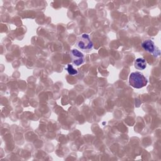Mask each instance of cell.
Masks as SVG:
<instances>
[{
  "label": "cell",
  "instance_id": "4",
  "mask_svg": "<svg viewBox=\"0 0 161 161\" xmlns=\"http://www.w3.org/2000/svg\"><path fill=\"white\" fill-rule=\"evenodd\" d=\"M71 55L72 58L73 63L79 66L81 65L84 62V55L80 52H79L77 49H73L71 51Z\"/></svg>",
  "mask_w": 161,
  "mask_h": 161
},
{
  "label": "cell",
  "instance_id": "5",
  "mask_svg": "<svg viewBox=\"0 0 161 161\" xmlns=\"http://www.w3.org/2000/svg\"><path fill=\"white\" fill-rule=\"evenodd\" d=\"M135 67L138 70H143L147 67V62L143 58H138L135 60Z\"/></svg>",
  "mask_w": 161,
  "mask_h": 161
},
{
  "label": "cell",
  "instance_id": "6",
  "mask_svg": "<svg viewBox=\"0 0 161 161\" xmlns=\"http://www.w3.org/2000/svg\"><path fill=\"white\" fill-rule=\"evenodd\" d=\"M65 69H66L68 72V73L70 74V75H75L77 74V70L74 69L72 67V65L71 64H68L67 65V67L66 68H65Z\"/></svg>",
  "mask_w": 161,
  "mask_h": 161
},
{
  "label": "cell",
  "instance_id": "2",
  "mask_svg": "<svg viewBox=\"0 0 161 161\" xmlns=\"http://www.w3.org/2000/svg\"><path fill=\"white\" fill-rule=\"evenodd\" d=\"M77 47L82 50H90L93 47V43L87 34H82L77 42Z\"/></svg>",
  "mask_w": 161,
  "mask_h": 161
},
{
  "label": "cell",
  "instance_id": "3",
  "mask_svg": "<svg viewBox=\"0 0 161 161\" xmlns=\"http://www.w3.org/2000/svg\"><path fill=\"white\" fill-rule=\"evenodd\" d=\"M142 47L147 52H148L153 54L155 57L160 55V51L156 48L154 43L150 40H147L144 41L142 43Z\"/></svg>",
  "mask_w": 161,
  "mask_h": 161
},
{
  "label": "cell",
  "instance_id": "1",
  "mask_svg": "<svg viewBox=\"0 0 161 161\" xmlns=\"http://www.w3.org/2000/svg\"><path fill=\"white\" fill-rule=\"evenodd\" d=\"M148 80L146 77L140 72H135L130 74L129 77V84L136 89H140L147 84Z\"/></svg>",
  "mask_w": 161,
  "mask_h": 161
}]
</instances>
